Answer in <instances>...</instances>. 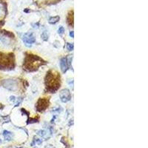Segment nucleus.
I'll return each mask as SVG.
<instances>
[{
	"instance_id": "f257e3e1",
	"label": "nucleus",
	"mask_w": 148,
	"mask_h": 148,
	"mask_svg": "<svg viewBox=\"0 0 148 148\" xmlns=\"http://www.w3.org/2000/svg\"><path fill=\"white\" fill-rule=\"evenodd\" d=\"M3 86L10 90L15 91L17 88V82L15 80L8 79L3 82Z\"/></svg>"
},
{
	"instance_id": "20e7f679",
	"label": "nucleus",
	"mask_w": 148,
	"mask_h": 148,
	"mask_svg": "<svg viewBox=\"0 0 148 148\" xmlns=\"http://www.w3.org/2000/svg\"><path fill=\"white\" fill-rule=\"evenodd\" d=\"M48 106V102H47L46 100L40 99L37 103L36 107L39 111H42V110H44V109H46Z\"/></svg>"
},
{
	"instance_id": "39448f33",
	"label": "nucleus",
	"mask_w": 148,
	"mask_h": 148,
	"mask_svg": "<svg viewBox=\"0 0 148 148\" xmlns=\"http://www.w3.org/2000/svg\"><path fill=\"white\" fill-rule=\"evenodd\" d=\"M60 65H61V68L62 70L65 73L67 70L68 69V60L66 58H62L61 59V62H60Z\"/></svg>"
},
{
	"instance_id": "4468645a",
	"label": "nucleus",
	"mask_w": 148,
	"mask_h": 148,
	"mask_svg": "<svg viewBox=\"0 0 148 148\" xmlns=\"http://www.w3.org/2000/svg\"><path fill=\"white\" fill-rule=\"evenodd\" d=\"M70 36H72L73 38L74 37V34H73V31H72V32H70Z\"/></svg>"
},
{
	"instance_id": "0eeeda50",
	"label": "nucleus",
	"mask_w": 148,
	"mask_h": 148,
	"mask_svg": "<svg viewBox=\"0 0 148 148\" xmlns=\"http://www.w3.org/2000/svg\"><path fill=\"white\" fill-rule=\"evenodd\" d=\"M3 136H4V138H5L6 141H8V142H9V141L12 140V136H13L12 133L8 131V130H4Z\"/></svg>"
},
{
	"instance_id": "ddd939ff",
	"label": "nucleus",
	"mask_w": 148,
	"mask_h": 148,
	"mask_svg": "<svg viewBox=\"0 0 148 148\" xmlns=\"http://www.w3.org/2000/svg\"><path fill=\"white\" fill-rule=\"evenodd\" d=\"M10 99V101H12V102H14V101H15V97L14 96H11Z\"/></svg>"
},
{
	"instance_id": "f8f14e48",
	"label": "nucleus",
	"mask_w": 148,
	"mask_h": 148,
	"mask_svg": "<svg viewBox=\"0 0 148 148\" xmlns=\"http://www.w3.org/2000/svg\"><path fill=\"white\" fill-rule=\"evenodd\" d=\"M38 133H38L39 135V136H45V134H46V133H45V131H44V130H40V131H39Z\"/></svg>"
},
{
	"instance_id": "1a4fd4ad",
	"label": "nucleus",
	"mask_w": 148,
	"mask_h": 148,
	"mask_svg": "<svg viewBox=\"0 0 148 148\" xmlns=\"http://www.w3.org/2000/svg\"><path fill=\"white\" fill-rule=\"evenodd\" d=\"M42 38L43 39V40H44V41H46V40H48V32L44 31V33H42Z\"/></svg>"
},
{
	"instance_id": "6e6552de",
	"label": "nucleus",
	"mask_w": 148,
	"mask_h": 148,
	"mask_svg": "<svg viewBox=\"0 0 148 148\" xmlns=\"http://www.w3.org/2000/svg\"><path fill=\"white\" fill-rule=\"evenodd\" d=\"M59 16H54V17H51L49 19V22L50 24H56V22H58V21L59 20Z\"/></svg>"
},
{
	"instance_id": "f03ea898",
	"label": "nucleus",
	"mask_w": 148,
	"mask_h": 148,
	"mask_svg": "<svg viewBox=\"0 0 148 148\" xmlns=\"http://www.w3.org/2000/svg\"><path fill=\"white\" fill-rule=\"evenodd\" d=\"M59 96H60V99H61V100H62V102H64V103L68 102V101H70L71 99L70 92L68 89L62 90L59 93Z\"/></svg>"
},
{
	"instance_id": "423d86ee",
	"label": "nucleus",
	"mask_w": 148,
	"mask_h": 148,
	"mask_svg": "<svg viewBox=\"0 0 148 148\" xmlns=\"http://www.w3.org/2000/svg\"><path fill=\"white\" fill-rule=\"evenodd\" d=\"M5 13H6L5 5L0 2V19H2L5 17Z\"/></svg>"
},
{
	"instance_id": "2eb2a0df",
	"label": "nucleus",
	"mask_w": 148,
	"mask_h": 148,
	"mask_svg": "<svg viewBox=\"0 0 148 148\" xmlns=\"http://www.w3.org/2000/svg\"><path fill=\"white\" fill-rule=\"evenodd\" d=\"M2 142V141H1V139H0V143H1Z\"/></svg>"
},
{
	"instance_id": "7ed1b4c3",
	"label": "nucleus",
	"mask_w": 148,
	"mask_h": 148,
	"mask_svg": "<svg viewBox=\"0 0 148 148\" xmlns=\"http://www.w3.org/2000/svg\"><path fill=\"white\" fill-rule=\"evenodd\" d=\"M23 41L27 44H31L36 42V38L33 33H27L23 36Z\"/></svg>"
},
{
	"instance_id": "9d476101",
	"label": "nucleus",
	"mask_w": 148,
	"mask_h": 148,
	"mask_svg": "<svg viewBox=\"0 0 148 148\" xmlns=\"http://www.w3.org/2000/svg\"><path fill=\"white\" fill-rule=\"evenodd\" d=\"M73 44H70V43H68V44H67V48H68V50H69V51H71V50H73Z\"/></svg>"
},
{
	"instance_id": "9b49d317",
	"label": "nucleus",
	"mask_w": 148,
	"mask_h": 148,
	"mask_svg": "<svg viewBox=\"0 0 148 148\" xmlns=\"http://www.w3.org/2000/svg\"><path fill=\"white\" fill-rule=\"evenodd\" d=\"M58 32H59V34H63V33H64V28H63V27H60V28H59V30H58Z\"/></svg>"
}]
</instances>
